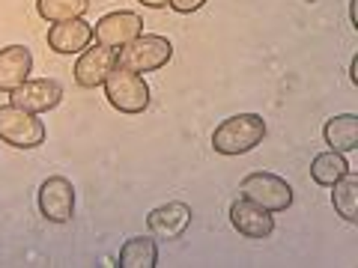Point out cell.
<instances>
[{"label": "cell", "mask_w": 358, "mask_h": 268, "mask_svg": "<svg viewBox=\"0 0 358 268\" xmlns=\"http://www.w3.org/2000/svg\"><path fill=\"white\" fill-rule=\"evenodd\" d=\"M266 137V122L257 114H236L224 119L212 134V147L218 155H242L260 147Z\"/></svg>", "instance_id": "1"}, {"label": "cell", "mask_w": 358, "mask_h": 268, "mask_svg": "<svg viewBox=\"0 0 358 268\" xmlns=\"http://www.w3.org/2000/svg\"><path fill=\"white\" fill-rule=\"evenodd\" d=\"M171 57H173L171 39L155 36V33H141L138 39H131L117 51V66L138 75H147V72H159L162 66L171 63Z\"/></svg>", "instance_id": "2"}, {"label": "cell", "mask_w": 358, "mask_h": 268, "mask_svg": "<svg viewBox=\"0 0 358 268\" xmlns=\"http://www.w3.org/2000/svg\"><path fill=\"white\" fill-rule=\"evenodd\" d=\"M102 87H105L110 107H117L120 114H143L150 105V87L143 81V75L129 72V69H122V66L110 69Z\"/></svg>", "instance_id": "3"}, {"label": "cell", "mask_w": 358, "mask_h": 268, "mask_svg": "<svg viewBox=\"0 0 358 268\" xmlns=\"http://www.w3.org/2000/svg\"><path fill=\"white\" fill-rule=\"evenodd\" d=\"M0 140L15 149H36L45 143V122L39 114L3 105L0 107Z\"/></svg>", "instance_id": "4"}, {"label": "cell", "mask_w": 358, "mask_h": 268, "mask_svg": "<svg viewBox=\"0 0 358 268\" xmlns=\"http://www.w3.org/2000/svg\"><path fill=\"white\" fill-rule=\"evenodd\" d=\"M239 191L245 200H251L254 206L266 211H287L293 203V188H289L287 179L275 173H248L242 179Z\"/></svg>", "instance_id": "5"}, {"label": "cell", "mask_w": 358, "mask_h": 268, "mask_svg": "<svg viewBox=\"0 0 358 268\" xmlns=\"http://www.w3.org/2000/svg\"><path fill=\"white\" fill-rule=\"evenodd\" d=\"M60 102H63V87L54 77H36V81L27 77L18 89L9 93V105L30 110V114H48Z\"/></svg>", "instance_id": "6"}, {"label": "cell", "mask_w": 358, "mask_h": 268, "mask_svg": "<svg viewBox=\"0 0 358 268\" xmlns=\"http://www.w3.org/2000/svg\"><path fill=\"white\" fill-rule=\"evenodd\" d=\"M141 33H143V18L138 13H126V9H120V13H110L105 18H99V24L93 27V39L99 45H105V48L120 51L122 45L138 39Z\"/></svg>", "instance_id": "7"}, {"label": "cell", "mask_w": 358, "mask_h": 268, "mask_svg": "<svg viewBox=\"0 0 358 268\" xmlns=\"http://www.w3.org/2000/svg\"><path fill=\"white\" fill-rule=\"evenodd\" d=\"M39 211L45 221L51 223H66L75 211V188L66 176H51L45 179L39 188Z\"/></svg>", "instance_id": "8"}, {"label": "cell", "mask_w": 358, "mask_h": 268, "mask_svg": "<svg viewBox=\"0 0 358 268\" xmlns=\"http://www.w3.org/2000/svg\"><path fill=\"white\" fill-rule=\"evenodd\" d=\"M117 66V51L105 48V45H90L81 54V60L75 63V84L84 89H96L105 84V77L110 75V69Z\"/></svg>", "instance_id": "9"}, {"label": "cell", "mask_w": 358, "mask_h": 268, "mask_svg": "<svg viewBox=\"0 0 358 268\" xmlns=\"http://www.w3.org/2000/svg\"><path fill=\"white\" fill-rule=\"evenodd\" d=\"M230 223L245 239H268L272 236V230H275L272 211L254 206L251 200H245V197L230 206Z\"/></svg>", "instance_id": "10"}, {"label": "cell", "mask_w": 358, "mask_h": 268, "mask_svg": "<svg viewBox=\"0 0 358 268\" xmlns=\"http://www.w3.org/2000/svg\"><path fill=\"white\" fill-rule=\"evenodd\" d=\"M188 223H192V209L185 203H164L159 209H152L147 218L152 239H162V241L179 239L188 230Z\"/></svg>", "instance_id": "11"}, {"label": "cell", "mask_w": 358, "mask_h": 268, "mask_svg": "<svg viewBox=\"0 0 358 268\" xmlns=\"http://www.w3.org/2000/svg\"><path fill=\"white\" fill-rule=\"evenodd\" d=\"M48 45L57 54H81L93 45V24H87L84 18L51 24L48 27Z\"/></svg>", "instance_id": "12"}, {"label": "cell", "mask_w": 358, "mask_h": 268, "mask_svg": "<svg viewBox=\"0 0 358 268\" xmlns=\"http://www.w3.org/2000/svg\"><path fill=\"white\" fill-rule=\"evenodd\" d=\"M33 57L24 45H9L0 51V93H13L30 77Z\"/></svg>", "instance_id": "13"}, {"label": "cell", "mask_w": 358, "mask_h": 268, "mask_svg": "<svg viewBox=\"0 0 358 268\" xmlns=\"http://www.w3.org/2000/svg\"><path fill=\"white\" fill-rule=\"evenodd\" d=\"M322 137H326L329 149L334 152H352L358 147V117L355 114L331 117L326 128H322Z\"/></svg>", "instance_id": "14"}, {"label": "cell", "mask_w": 358, "mask_h": 268, "mask_svg": "<svg viewBox=\"0 0 358 268\" xmlns=\"http://www.w3.org/2000/svg\"><path fill=\"white\" fill-rule=\"evenodd\" d=\"M120 268H155L159 265V248L155 239L134 236L120 248Z\"/></svg>", "instance_id": "15"}, {"label": "cell", "mask_w": 358, "mask_h": 268, "mask_svg": "<svg viewBox=\"0 0 358 268\" xmlns=\"http://www.w3.org/2000/svg\"><path fill=\"white\" fill-rule=\"evenodd\" d=\"M331 188H334V191H331L334 211H338L343 221L355 223V221H358V176L350 170L346 176H341Z\"/></svg>", "instance_id": "16"}, {"label": "cell", "mask_w": 358, "mask_h": 268, "mask_svg": "<svg viewBox=\"0 0 358 268\" xmlns=\"http://www.w3.org/2000/svg\"><path fill=\"white\" fill-rule=\"evenodd\" d=\"M346 173H350V164H346L343 152H334V149L317 155V158H313V164H310L313 182L322 185V188H331V185L338 182L341 176H346Z\"/></svg>", "instance_id": "17"}, {"label": "cell", "mask_w": 358, "mask_h": 268, "mask_svg": "<svg viewBox=\"0 0 358 268\" xmlns=\"http://www.w3.org/2000/svg\"><path fill=\"white\" fill-rule=\"evenodd\" d=\"M87 9H90V0H36V13L48 21V24L84 18Z\"/></svg>", "instance_id": "18"}, {"label": "cell", "mask_w": 358, "mask_h": 268, "mask_svg": "<svg viewBox=\"0 0 358 268\" xmlns=\"http://www.w3.org/2000/svg\"><path fill=\"white\" fill-rule=\"evenodd\" d=\"M206 0H167V6L173 9V13H182V15H188V13H197L200 6H203Z\"/></svg>", "instance_id": "19"}, {"label": "cell", "mask_w": 358, "mask_h": 268, "mask_svg": "<svg viewBox=\"0 0 358 268\" xmlns=\"http://www.w3.org/2000/svg\"><path fill=\"white\" fill-rule=\"evenodd\" d=\"M138 3L150 6V9H162V6H167V0H138Z\"/></svg>", "instance_id": "20"}]
</instances>
